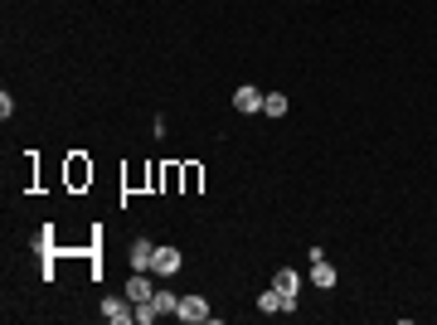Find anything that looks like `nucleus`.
I'll return each mask as SVG.
<instances>
[{
	"label": "nucleus",
	"mask_w": 437,
	"mask_h": 325,
	"mask_svg": "<svg viewBox=\"0 0 437 325\" xmlns=\"http://www.w3.org/2000/svg\"><path fill=\"white\" fill-rule=\"evenodd\" d=\"M185 325H205V321H214L209 316V301L205 296H180V311H175Z\"/></svg>",
	"instance_id": "obj_2"
},
{
	"label": "nucleus",
	"mask_w": 437,
	"mask_h": 325,
	"mask_svg": "<svg viewBox=\"0 0 437 325\" xmlns=\"http://www.w3.org/2000/svg\"><path fill=\"white\" fill-rule=\"evenodd\" d=\"M180 267H185V252H180V248H170V243H156V257H151V277L170 282V277H175Z\"/></svg>",
	"instance_id": "obj_1"
},
{
	"label": "nucleus",
	"mask_w": 437,
	"mask_h": 325,
	"mask_svg": "<svg viewBox=\"0 0 437 325\" xmlns=\"http://www.w3.org/2000/svg\"><path fill=\"white\" fill-rule=\"evenodd\" d=\"M258 311H262V316H282V292H277V287H267V292L258 296Z\"/></svg>",
	"instance_id": "obj_10"
},
{
	"label": "nucleus",
	"mask_w": 437,
	"mask_h": 325,
	"mask_svg": "<svg viewBox=\"0 0 437 325\" xmlns=\"http://www.w3.org/2000/svg\"><path fill=\"white\" fill-rule=\"evenodd\" d=\"M151 257H156V243H151V238H136V243H131V267H136V272H151Z\"/></svg>",
	"instance_id": "obj_5"
},
{
	"label": "nucleus",
	"mask_w": 437,
	"mask_h": 325,
	"mask_svg": "<svg viewBox=\"0 0 437 325\" xmlns=\"http://www.w3.org/2000/svg\"><path fill=\"white\" fill-rule=\"evenodd\" d=\"M233 107L243 112V116H258V112H262V93H258V88H248V83H243V88H238V93H233Z\"/></svg>",
	"instance_id": "obj_4"
},
{
	"label": "nucleus",
	"mask_w": 437,
	"mask_h": 325,
	"mask_svg": "<svg viewBox=\"0 0 437 325\" xmlns=\"http://www.w3.org/2000/svg\"><path fill=\"white\" fill-rule=\"evenodd\" d=\"M262 116H287V98L282 93H262Z\"/></svg>",
	"instance_id": "obj_11"
},
{
	"label": "nucleus",
	"mask_w": 437,
	"mask_h": 325,
	"mask_svg": "<svg viewBox=\"0 0 437 325\" xmlns=\"http://www.w3.org/2000/svg\"><path fill=\"white\" fill-rule=\"evenodd\" d=\"M335 277H340V272L330 267L326 257H321V262H311V287H316V292H330V287H335Z\"/></svg>",
	"instance_id": "obj_6"
},
{
	"label": "nucleus",
	"mask_w": 437,
	"mask_h": 325,
	"mask_svg": "<svg viewBox=\"0 0 437 325\" xmlns=\"http://www.w3.org/2000/svg\"><path fill=\"white\" fill-rule=\"evenodd\" d=\"M151 296H156L151 272H131V277H126V301H131V306H141V301H151Z\"/></svg>",
	"instance_id": "obj_3"
},
{
	"label": "nucleus",
	"mask_w": 437,
	"mask_h": 325,
	"mask_svg": "<svg viewBox=\"0 0 437 325\" xmlns=\"http://www.w3.org/2000/svg\"><path fill=\"white\" fill-rule=\"evenodd\" d=\"M151 306H156L161 316H175V311H180V296H175L170 287H156V296H151Z\"/></svg>",
	"instance_id": "obj_9"
},
{
	"label": "nucleus",
	"mask_w": 437,
	"mask_h": 325,
	"mask_svg": "<svg viewBox=\"0 0 437 325\" xmlns=\"http://www.w3.org/2000/svg\"><path fill=\"white\" fill-rule=\"evenodd\" d=\"M103 316H108L112 325H126V321H136V311H126V301H121V296H108V301H103Z\"/></svg>",
	"instance_id": "obj_8"
},
{
	"label": "nucleus",
	"mask_w": 437,
	"mask_h": 325,
	"mask_svg": "<svg viewBox=\"0 0 437 325\" xmlns=\"http://www.w3.org/2000/svg\"><path fill=\"white\" fill-rule=\"evenodd\" d=\"M83 180H93V165H83V156H73L68 160V185H83Z\"/></svg>",
	"instance_id": "obj_12"
},
{
	"label": "nucleus",
	"mask_w": 437,
	"mask_h": 325,
	"mask_svg": "<svg viewBox=\"0 0 437 325\" xmlns=\"http://www.w3.org/2000/svg\"><path fill=\"white\" fill-rule=\"evenodd\" d=\"M272 287H277L282 296H297V292H302V272H292V267H282V272H272Z\"/></svg>",
	"instance_id": "obj_7"
}]
</instances>
